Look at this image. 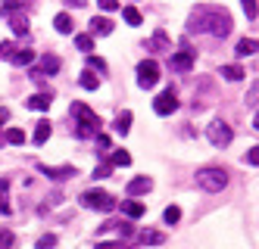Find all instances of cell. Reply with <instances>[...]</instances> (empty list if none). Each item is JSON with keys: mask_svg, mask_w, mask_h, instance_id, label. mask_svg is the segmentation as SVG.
<instances>
[{"mask_svg": "<svg viewBox=\"0 0 259 249\" xmlns=\"http://www.w3.org/2000/svg\"><path fill=\"white\" fill-rule=\"evenodd\" d=\"M122 19H125L128 25H141V13H138L135 7H125V10H122Z\"/></svg>", "mask_w": 259, "mask_h": 249, "instance_id": "f1b7e54d", "label": "cell"}, {"mask_svg": "<svg viewBox=\"0 0 259 249\" xmlns=\"http://www.w3.org/2000/svg\"><path fill=\"white\" fill-rule=\"evenodd\" d=\"M222 78H228V81H240V78H244V69H240V66H222Z\"/></svg>", "mask_w": 259, "mask_h": 249, "instance_id": "603a6c76", "label": "cell"}, {"mask_svg": "<svg viewBox=\"0 0 259 249\" xmlns=\"http://www.w3.org/2000/svg\"><path fill=\"white\" fill-rule=\"evenodd\" d=\"M81 87H84V90H97V87H100V78H97L94 72H84V75H81Z\"/></svg>", "mask_w": 259, "mask_h": 249, "instance_id": "4316f807", "label": "cell"}, {"mask_svg": "<svg viewBox=\"0 0 259 249\" xmlns=\"http://www.w3.org/2000/svg\"><path fill=\"white\" fill-rule=\"evenodd\" d=\"M4 119H7V112H0V122H4Z\"/></svg>", "mask_w": 259, "mask_h": 249, "instance_id": "ee69618b", "label": "cell"}, {"mask_svg": "<svg viewBox=\"0 0 259 249\" xmlns=\"http://www.w3.org/2000/svg\"><path fill=\"white\" fill-rule=\"evenodd\" d=\"M172 69H178V72H191V69H194V50L184 47L181 53H175V56H172Z\"/></svg>", "mask_w": 259, "mask_h": 249, "instance_id": "30bf717a", "label": "cell"}, {"mask_svg": "<svg viewBox=\"0 0 259 249\" xmlns=\"http://www.w3.org/2000/svg\"><path fill=\"white\" fill-rule=\"evenodd\" d=\"M10 63L13 66H31L34 63V53L31 50H13L10 53Z\"/></svg>", "mask_w": 259, "mask_h": 249, "instance_id": "ac0fdd59", "label": "cell"}, {"mask_svg": "<svg viewBox=\"0 0 259 249\" xmlns=\"http://www.w3.org/2000/svg\"><path fill=\"white\" fill-rule=\"evenodd\" d=\"M234 53L244 60V56H253L256 53V37H240L237 41V47H234Z\"/></svg>", "mask_w": 259, "mask_h": 249, "instance_id": "e0dca14e", "label": "cell"}, {"mask_svg": "<svg viewBox=\"0 0 259 249\" xmlns=\"http://www.w3.org/2000/svg\"><path fill=\"white\" fill-rule=\"evenodd\" d=\"M47 137H50V122H38V128H34V143H38V146H44L47 143Z\"/></svg>", "mask_w": 259, "mask_h": 249, "instance_id": "ffe728a7", "label": "cell"}, {"mask_svg": "<svg viewBox=\"0 0 259 249\" xmlns=\"http://www.w3.org/2000/svg\"><path fill=\"white\" fill-rule=\"evenodd\" d=\"M153 190V181L150 178H135L128 181V196H141V193H150Z\"/></svg>", "mask_w": 259, "mask_h": 249, "instance_id": "8fae6325", "label": "cell"}, {"mask_svg": "<svg viewBox=\"0 0 259 249\" xmlns=\"http://www.w3.org/2000/svg\"><path fill=\"white\" fill-rule=\"evenodd\" d=\"M106 150H109V137H106V134H97V153L106 156Z\"/></svg>", "mask_w": 259, "mask_h": 249, "instance_id": "d590c367", "label": "cell"}, {"mask_svg": "<svg viewBox=\"0 0 259 249\" xmlns=\"http://www.w3.org/2000/svg\"><path fill=\"white\" fill-rule=\"evenodd\" d=\"M69 4H72V7H84V4H88V0H69Z\"/></svg>", "mask_w": 259, "mask_h": 249, "instance_id": "7bdbcfd3", "label": "cell"}, {"mask_svg": "<svg viewBox=\"0 0 259 249\" xmlns=\"http://www.w3.org/2000/svg\"><path fill=\"white\" fill-rule=\"evenodd\" d=\"M109 175H113V165H109V162H103V165L94 168V181H103V178H109Z\"/></svg>", "mask_w": 259, "mask_h": 249, "instance_id": "1f68e13d", "label": "cell"}, {"mask_svg": "<svg viewBox=\"0 0 259 249\" xmlns=\"http://www.w3.org/2000/svg\"><path fill=\"white\" fill-rule=\"evenodd\" d=\"M81 206L84 209H97V212H113L116 200L109 196L106 190H88V193H81Z\"/></svg>", "mask_w": 259, "mask_h": 249, "instance_id": "277c9868", "label": "cell"}, {"mask_svg": "<svg viewBox=\"0 0 259 249\" xmlns=\"http://www.w3.org/2000/svg\"><path fill=\"white\" fill-rule=\"evenodd\" d=\"M150 50H153V53H172V44H169V37H165V31H162V28H156V31H153Z\"/></svg>", "mask_w": 259, "mask_h": 249, "instance_id": "4fadbf2b", "label": "cell"}, {"mask_svg": "<svg viewBox=\"0 0 259 249\" xmlns=\"http://www.w3.org/2000/svg\"><path fill=\"white\" fill-rule=\"evenodd\" d=\"M97 249H125L122 243H97Z\"/></svg>", "mask_w": 259, "mask_h": 249, "instance_id": "b9f144b4", "label": "cell"}, {"mask_svg": "<svg viewBox=\"0 0 259 249\" xmlns=\"http://www.w3.org/2000/svg\"><path fill=\"white\" fill-rule=\"evenodd\" d=\"M109 165H132V156H128L125 150H116L113 156H109Z\"/></svg>", "mask_w": 259, "mask_h": 249, "instance_id": "f546056e", "label": "cell"}, {"mask_svg": "<svg viewBox=\"0 0 259 249\" xmlns=\"http://www.w3.org/2000/svg\"><path fill=\"white\" fill-rule=\"evenodd\" d=\"M50 103H53L50 93H34V97H28V100H25V106H28V109H34V112L50 109Z\"/></svg>", "mask_w": 259, "mask_h": 249, "instance_id": "5bb4252c", "label": "cell"}, {"mask_svg": "<svg viewBox=\"0 0 259 249\" xmlns=\"http://www.w3.org/2000/svg\"><path fill=\"white\" fill-rule=\"evenodd\" d=\"M240 4H244L247 19H253V22H256V0H240Z\"/></svg>", "mask_w": 259, "mask_h": 249, "instance_id": "e575fe53", "label": "cell"}, {"mask_svg": "<svg viewBox=\"0 0 259 249\" xmlns=\"http://www.w3.org/2000/svg\"><path fill=\"white\" fill-rule=\"evenodd\" d=\"M156 81H159V66H156V60H144L138 66V84L147 90V87H153Z\"/></svg>", "mask_w": 259, "mask_h": 249, "instance_id": "8992f818", "label": "cell"}, {"mask_svg": "<svg viewBox=\"0 0 259 249\" xmlns=\"http://www.w3.org/2000/svg\"><path fill=\"white\" fill-rule=\"evenodd\" d=\"M256 93H259V87L253 84V87H250V97H247V103H250V106H256Z\"/></svg>", "mask_w": 259, "mask_h": 249, "instance_id": "60d3db41", "label": "cell"}, {"mask_svg": "<svg viewBox=\"0 0 259 249\" xmlns=\"http://www.w3.org/2000/svg\"><path fill=\"white\" fill-rule=\"evenodd\" d=\"M206 137H209V143L212 146H228L231 140H234V131H231V125H225V122H222V119H215L209 128H206Z\"/></svg>", "mask_w": 259, "mask_h": 249, "instance_id": "5b68a950", "label": "cell"}, {"mask_svg": "<svg viewBox=\"0 0 259 249\" xmlns=\"http://www.w3.org/2000/svg\"><path fill=\"white\" fill-rule=\"evenodd\" d=\"M72 116H75V137L88 140V137H97V134H100L97 112H91L84 103H72Z\"/></svg>", "mask_w": 259, "mask_h": 249, "instance_id": "7a4b0ae2", "label": "cell"}, {"mask_svg": "<svg viewBox=\"0 0 259 249\" xmlns=\"http://www.w3.org/2000/svg\"><path fill=\"white\" fill-rule=\"evenodd\" d=\"M162 240H165V237H162L159 231H141V243H144V246H159Z\"/></svg>", "mask_w": 259, "mask_h": 249, "instance_id": "7402d4cb", "label": "cell"}, {"mask_svg": "<svg viewBox=\"0 0 259 249\" xmlns=\"http://www.w3.org/2000/svg\"><path fill=\"white\" fill-rule=\"evenodd\" d=\"M122 212L128 218H141L144 215V203H138V200H122Z\"/></svg>", "mask_w": 259, "mask_h": 249, "instance_id": "d6986e66", "label": "cell"}, {"mask_svg": "<svg viewBox=\"0 0 259 249\" xmlns=\"http://www.w3.org/2000/svg\"><path fill=\"white\" fill-rule=\"evenodd\" d=\"M97 4H100V10H106V13L119 10V0H97Z\"/></svg>", "mask_w": 259, "mask_h": 249, "instance_id": "74e56055", "label": "cell"}, {"mask_svg": "<svg viewBox=\"0 0 259 249\" xmlns=\"http://www.w3.org/2000/svg\"><path fill=\"white\" fill-rule=\"evenodd\" d=\"M175 109H178V97H175L172 87H165L159 97L153 100V112H156V116H172Z\"/></svg>", "mask_w": 259, "mask_h": 249, "instance_id": "ba28073f", "label": "cell"}, {"mask_svg": "<svg viewBox=\"0 0 259 249\" xmlns=\"http://www.w3.org/2000/svg\"><path fill=\"white\" fill-rule=\"evenodd\" d=\"M247 162H250V165H259V146H250V153H247Z\"/></svg>", "mask_w": 259, "mask_h": 249, "instance_id": "f35d334b", "label": "cell"}, {"mask_svg": "<svg viewBox=\"0 0 259 249\" xmlns=\"http://www.w3.org/2000/svg\"><path fill=\"white\" fill-rule=\"evenodd\" d=\"M94 69L97 72H106V63L100 60V56H88V72H94Z\"/></svg>", "mask_w": 259, "mask_h": 249, "instance_id": "836d02e7", "label": "cell"}, {"mask_svg": "<svg viewBox=\"0 0 259 249\" xmlns=\"http://www.w3.org/2000/svg\"><path fill=\"white\" fill-rule=\"evenodd\" d=\"M13 10H19V0H4V13H13Z\"/></svg>", "mask_w": 259, "mask_h": 249, "instance_id": "ab89813d", "label": "cell"}, {"mask_svg": "<svg viewBox=\"0 0 259 249\" xmlns=\"http://www.w3.org/2000/svg\"><path fill=\"white\" fill-rule=\"evenodd\" d=\"M53 28H57L60 34H72V19H69L66 13H60L57 19H53Z\"/></svg>", "mask_w": 259, "mask_h": 249, "instance_id": "44dd1931", "label": "cell"}, {"mask_svg": "<svg viewBox=\"0 0 259 249\" xmlns=\"http://www.w3.org/2000/svg\"><path fill=\"white\" fill-rule=\"evenodd\" d=\"M162 218H165V224H178V221H181V209H178V206H169V209L162 212Z\"/></svg>", "mask_w": 259, "mask_h": 249, "instance_id": "4dcf8cb0", "label": "cell"}, {"mask_svg": "<svg viewBox=\"0 0 259 249\" xmlns=\"http://www.w3.org/2000/svg\"><path fill=\"white\" fill-rule=\"evenodd\" d=\"M13 246H16L13 231H10V227H0V249H13Z\"/></svg>", "mask_w": 259, "mask_h": 249, "instance_id": "83f0119b", "label": "cell"}, {"mask_svg": "<svg viewBox=\"0 0 259 249\" xmlns=\"http://www.w3.org/2000/svg\"><path fill=\"white\" fill-rule=\"evenodd\" d=\"M197 187L206 190V193H219V190L228 187V171H225V168H215V165L200 168V171H197Z\"/></svg>", "mask_w": 259, "mask_h": 249, "instance_id": "3957f363", "label": "cell"}, {"mask_svg": "<svg viewBox=\"0 0 259 249\" xmlns=\"http://www.w3.org/2000/svg\"><path fill=\"white\" fill-rule=\"evenodd\" d=\"M10 28H13L16 34H25V31H28V19H25V16H10Z\"/></svg>", "mask_w": 259, "mask_h": 249, "instance_id": "cb8c5ba5", "label": "cell"}, {"mask_svg": "<svg viewBox=\"0 0 259 249\" xmlns=\"http://www.w3.org/2000/svg\"><path fill=\"white\" fill-rule=\"evenodd\" d=\"M113 19H106V16H94V19H91V31H94V34H113Z\"/></svg>", "mask_w": 259, "mask_h": 249, "instance_id": "7c38bea8", "label": "cell"}, {"mask_svg": "<svg viewBox=\"0 0 259 249\" xmlns=\"http://www.w3.org/2000/svg\"><path fill=\"white\" fill-rule=\"evenodd\" d=\"M60 66H63V63H60V56H53V53H50V56H41L38 66H34L28 75H31L34 81H41L44 75H57V72H60Z\"/></svg>", "mask_w": 259, "mask_h": 249, "instance_id": "52a82bcc", "label": "cell"}, {"mask_svg": "<svg viewBox=\"0 0 259 249\" xmlns=\"http://www.w3.org/2000/svg\"><path fill=\"white\" fill-rule=\"evenodd\" d=\"M7 143H13V146L25 143V131H22V128H10V131H7Z\"/></svg>", "mask_w": 259, "mask_h": 249, "instance_id": "484cf974", "label": "cell"}, {"mask_svg": "<svg viewBox=\"0 0 259 249\" xmlns=\"http://www.w3.org/2000/svg\"><path fill=\"white\" fill-rule=\"evenodd\" d=\"M38 168H41V175H47L50 181H66V178L78 175L75 165H38Z\"/></svg>", "mask_w": 259, "mask_h": 249, "instance_id": "9c48e42d", "label": "cell"}, {"mask_svg": "<svg viewBox=\"0 0 259 249\" xmlns=\"http://www.w3.org/2000/svg\"><path fill=\"white\" fill-rule=\"evenodd\" d=\"M16 47L10 44V41H0V60H10V53H13Z\"/></svg>", "mask_w": 259, "mask_h": 249, "instance_id": "8d00e7d4", "label": "cell"}, {"mask_svg": "<svg viewBox=\"0 0 259 249\" xmlns=\"http://www.w3.org/2000/svg\"><path fill=\"white\" fill-rule=\"evenodd\" d=\"M188 31L225 37V34H231V16L222 7H197L191 13V19H188Z\"/></svg>", "mask_w": 259, "mask_h": 249, "instance_id": "6da1fadb", "label": "cell"}, {"mask_svg": "<svg viewBox=\"0 0 259 249\" xmlns=\"http://www.w3.org/2000/svg\"><path fill=\"white\" fill-rule=\"evenodd\" d=\"M132 119H135V116H132V112H128V109H125V112H119V116H116V122H113L116 134H122V137H125V134L132 131Z\"/></svg>", "mask_w": 259, "mask_h": 249, "instance_id": "2e32d148", "label": "cell"}, {"mask_svg": "<svg viewBox=\"0 0 259 249\" xmlns=\"http://www.w3.org/2000/svg\"><path fill=\"white\" fill-rule=\"evenodd\" d=\"M75 47L91 56V50H94V37H91V34H78V37H75Z\"/></svg>", "mask_w": 259, "mask_h": 249, "instance_id": "d4e9b609", "label": "cell"}, {"mask_svg": "<svg viewBox=\"0 0 259 249\" xmlns=\"http://www.w3.org/2000/svg\"><path fill=\"white\" fill-rule=\"evenodd\" d=\"M53 246H57V237L53 234H44L38 243H34V249H53Z\"/></svg>", "mask_w": 259, "mask_h": 249, "instance_id": "d6a6232c", "label": "cell"}, {"mask_svg": "<svg viewBox=\"0 0 259 249\" xmlns=\"http://www.w3.org/2000/svg\"><path fill=\"white\" fill-rule=\"evenodd\" d=\"M13 206H10V178H0V215H10Z\"/></svg>", "mask_w": 259, "mask_h": 249, "instance_id": "9a60e30c", "label": "cell"}]
</instances>
